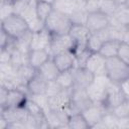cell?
<instances>
[{"label":"cell","instance_id":"cell-1","mask_svg":"<svg viewBox=\"0 0 129 129\" xmlns=\"http://www.w3.org/2000/svg\"><path fill=\"white\" fill-rule=\"evenodd\" d=\"M73 22L67 14L53 9L44 22V27L51 34H67L70 32Z\"/></svg>","mask_w":129,"mask_h":129},{"label":"cell","instance_id":"cell-2","mask_svg":"<svg viewBox=\"0 0 129 129\" xmlns=\"http://www.w3.org/2000/svg\"><path fill=\"white\" fill-rule=\"evenodd\" d=\"M105 74L112 83L120 84L122 81L129 78V64L118 56L107 58L105 64Z\"/></svg>","mask_w":129,"mask_h":129},{"label":"cell","instance_id":"cell-3","mask_svg":"<svg viewBox=\"0 0 129 129\" xmlns=\"http://www.w3.org/2000/svg\"><path fill=\"white\" fill-rule=\"evenodd\" d=\"M1 30L6 32L9 36L17 39L29 30L26 20L19 14L13 13L1 20Z\"/></svg>","mask_w":129,"mask_h":129},{"label":"cell","instance_id":"cell-4","mask_svg":"<svg viewBox=\"0 0 129 129\" xmlns=\"http://www.w3.org/2000/svg\"><path fill=\"white\" fill-rule=\"evenodd\" d=\"M112 84L106 74L95 76L93 83L86 89L90 99L93 103H103L106 99L107 90Z\"/></svg>","mask_w":129,"mask_h":129},{"label":"cell","instance_id":"cell-5","mask_svg":"<svg viewBox=\"0 0 129 129\" xmlns=\"http://www.w3.org/2000/svg\"><path fill=\"white\" fill-rule=\"evenodd\" d=\"M93 104L86 89H71V104L67 109L69 115L74 113H82L84 110L89 108Z\"/></svg>","mask_w":129,"mask_h":129},{"label":"cell","instance_id":"cell-6","mask_svg":"<svg viewBox=\"0 0 129 129\" xmlns=\"http://www.w3.org/2000/svg\"><path fill=\"white\" fill-rule=\"evenodd\" d=\"M69 34L75 42V47L73 49L75 54L87 48V41L89 39L91 32L85 24H73Z\"/></svg>","mask_w":129,"mask_h":129},{"label":"cell","instance_id":"cell-7","mask_svg":"<svg viewBox=\"0 0 129 129\" xmlns=\"http://www.w3.org/2000/svg\"><path fill=\"white\" fill-rule=\"evenodd\" d=\"M75 47V42L69 33L67 34H51V40L48 47V51L53 57L54 55L67 51L73 50Z\"/></svg>","mask_w":129,"mask_h":129},{"label":"cell","instance_id":"cell-8","mask_svg":"<svg viewBox=\"0 0 129 129\" xmlns=\"http://www.w3.org/2000/svg\"><path fill=\"white\" fill-rule=\"evenodd\" d=\"M28 94L25 90L17 88L7 91V95L3 104H1V108H17V107H24L27 100Z\"/></svg>","mask_w":129,"mask_h":129},{"label":"cell","instance_id":"cell-9","mask_svg":"<svg viewBox=\"0 0 129 129\" xmlns=\"http://www.w3.org/2000/svg\"><path fill=\"white\" fill-rule=\"evenodd\" d=\"M127 98L125 97L124 93L122 92L119 84L112 83L107 90L106 99L102 104L104 105V107L106 108L107 111H112L116 106L120 105Z\"/></svg>","mask_w":129,"mask_h":129},{"label":"cell","instance_id":"cell-10","mask_svg":"<svg viewBox=\"0 0 129 129\" xmlns=\"http://www.w3.org/2000/svg\"><path fill=\"white\" fill-rule=\"evenodd\" d=\"M109 23H110V17L98 10V11L88 13L85 25L92 33V32H97L107 28Z\"/></svg>","mask_w":129,"mask_h":129},{"label":"cell","instance_id":"cell-11","mask_svg":"<svg viewBox=\"0 0 129 129\" xmlns=\"http://www.w3.org/2000/svg\"><path fill=\"white\" fill-rule=\"evenodd\" d=\"M106 112H108V111L106 110V108L104 107V105L102 103H93L89 108L84 110L82 112V114L84 115V117L91 129V128H94L98 123H100L102 121V118Z\"/></svg>","mask_w":129,"mask_h":129},{"label":"cell","instance_id":"cell-12","mask_svg":"<svg viewBox=\"0 0 129 129\" xmlns=\"http://www.w3.org/2000/svg\"><path fill=\"white\" fill-rule=\"evenodd\" d=\"M94 74L85 67L74 69V87L76 89H87L94 81Z\"/></svg>","mask_w":129,"mask_h":129},{"label":"cell","instance_id":"cell-13","mask_svg":"<svg viewBox=\"0 0 129 129\" xmlns=\"http://www.w3.org/2000/svg\"><path fill=\"white\" fill-rule=\"evenodd\" d=\"M69 113L67 110H49L46 112L48 128H68Z\"/></svg>","mask_w":129,"mask_h":129},{"label":"cell","instance_id":"cell-14","mask_svg":"<svg viewBox=\"0 0 129 129\" xmlns=\"http://www.w3.org/2000/svg\"><path fill=\"white\" fill-rule=\"evenodd\" d=\"M50 40H51V33L45 27L39 31L32 32L30 50H33V49H47L48 50Z\"/></svg>","mask_w":129,"mask_h":129},{"label":"cell","instance_id":"cell-15","mask_svg":"<svg viewBox=\"0 0 129 129\" xmlns=\"http://www.w3.org/2000/svg\"><path fill=\"white\" fill-rule=\"evenodd\" d=\"M59 72L73 70L76 68V55L73 50H67L60 52L52 57Z\"/></svg>","mask_w":129,"mask_h":129},{"label":"cell","instance_id":"cell-16","mask_svg":"<svg viewBox=\"0 0 129 129\" xmlns=\"http://www.w3.org/2000/svg\"><path fill=\"white\" fill-rule=\"evenodd\" d=\"M70 104H71V90H63L59 94L48 98L49 110H67L70 107Z\"/></svg>","mask_w":129,"mask_h":129},{"label":"cell","instance_id":"cell-17","mask_svg":"<svg viewBox=\"0 0 129 129\" xmlns=\"http://www.w3.org/2000/svg\"><path fill=\"white\" fill-rule=\"evenodd\" d=\"M105 64L106 58L103 55H101L99 52H92L86 61L85 68L93 73L94 76H98L105 74Z\"/></svg>","mask_w":129,"mask_h":129},{"label":"cell","instance_id":"cell-18","mask_svg":"<svg viewBox=\"0 0 129 129\" xmlns=\"http://www.w3.org/2000/svg\"><path fill=\"white\" fill-rule=\"evenodd\" d=\"M47 83H48V81H46L36 70L35 75L30 79V81L26 85V90H27L28 96L45 94Z\"/></svg>","mask_w":129,"mask_h":129},{"label":"cell","instance_id":"cell-19","mask_svg":"<svg viewBox=\"0 0 129 129\" xmlns=\"http://www.w3.org/2000/svg\"><path fill=\"white\" fill-rule=\"evenodd\" d=\"M108 39H110L108 28H105L97 32H92L87 41V48L91 52H98L102 44Z\"/></svg>","mask_w":129,"mask_h":129},{"label":"cell","instance_id":"cell-20","mask_svg":"<svg viewBox=\"0 0 129 129\" xmlns=\"http://www.w3.org/2000/svg\"><path fill=\"white\" fill-rule=\"evenodd\" d=\"M49 58L51 55L47 49H33L28 52V63L35 70H38Z\"/></svg>","mask_w":129,"mask_h":129},{"label":"cell","instance_id":"cell-21","mask_svg":"<svg viewBox=\"0 0 129 129\" xmlns=\"http://www.w3.org/2000/svg\"><path fill=\"white\" fill-rule=\"evenodd\" d=\"M36 70L32 68L29 63L22 64L17 68L16 70V78L22 88H26L27 83L30 81V79L35 75Z\"/></svg>","mask_w":129,"mask_h":129},{"label":"cell","instance_id":"cell-22","mask_svg":"<svg viewBox=\"0 0 129 129\" xmlns=\"http://www.w3.org/2000/svg\"><path fill=\"white\" fill-rule=\"evenodd\" d=\"M37 72L46 80V81H53L56 79V77L59 74V71L56 67V64L54 63L52 57L49 58L45 63H43L38 70Z\"/></svg>","mask_w":129,"mask_h":129},{"label":"cell","instance_id":"cell-23","mask_svg":"<svg viewBox=\"0 0 129 129\" xmlns=\"http://www.w3.org/2000/svg\"><path fill=\"white\" fill-rule=\"evenodd\" d=\"M120 42L121 41L117 39H108L102 44L98 52L101 55H103L106 59L113 57V56H117Z\"/></svg>","mask_w":129,"mask_h":129},{"label":"cell","instance_id":"cell-24","mask_svg":"<svg viewBox=\"0 0 129 129\" xmlns=\"http://www.w3.org/2000/svg\"><path fill=\"white\" fill-rule=\"evenodd\" d=\"M52 10H53V4L52 3L46 2L44 0H36V3H35L36 15L43 22H45V20L47 19L49 14L52 12Z\"/></svg>","mask_w":129,"mask_h":129},{"label":"cell","instance_id":"cell-25","mask_svg":"<svg viewBox=\"0 0 129 129\" xmlns=\"http://www.w3.org/2000/svg\"><path fill=\"white\" fill-rule=\"evenodd\" d=\"M68 128L70 129H90L82 113H74L70 115L69 120H68Z\"/></svg>","mask_w":129,"mask_h":129},{"label":"cell","instance_id":"cell-26","mask_svg":"<svg viewBox=\"0 0 129 129\" xmlns=\"http://www.w3.org/2000/svg\"><path fill=\"white\" fill-rule=\"evenodd\" d=\"M78 6L79 4H77L74 0H55L53 2V9L58 10L68 16H70Z\"/></svg>","mask_w":129,"mask_h":129},{"label":"cell","instance_id":"cell-27","mask_svg":"<svg viewBox=\"0 0 129 129\" xmlns=\"http://www.w3.org/2000/svg\"><path fill=\"white\" fill-rule=\"evenodd\" d=\"M55 80L63 90H71L74 87V69L59 72Z\"/></svg>","mask_w":129,"mask_h":129},{"label":"cell","instance_id":"cell-28","mask_svg":"<svg viewBox=\"0 0 129 129\" xmlns=\"http://www.w3.org/2000/svg\"><path fill=\"white\" fill-rule=\"evenodd\" d=\"M31 36H32V32L30 30L26 31L23 35L15 39V47L22 53H28L30 51Z\"/></svg>","mask_w":129,"mask_h":129},{"label":"cell","instance_id":"cell-29","mask_svg":"<svg viewBox=\"0 0 129 129\" xmlns=\"http://www.w3.org/2000/svg\"><path fill=\"white\" fill-rule=\"evenodd\" d=\"M110 18L127 26V24L129 23V6L127 4L119 5L114 15L111 16Z\"/></svg>","mask_w":129,"mask_h":129},{"label":"cell","instance_id":"cell-30","mask_svg":"<svg viewBox=\"0 0 129 129\" xmlns=\"http://www.w3.org/2000/svg\"><path fill=\"white\" fill-rule=\"evenodd\" d=\"M118 4L114 2L113 0H99V5H98V10L106 14L107 16L111 17L114 15L118 8Z\"/></svg>","mask_w":129,"mask_h":129},{"label":"cell","instance_id":"cell-31","mask_svg":"<svg viewBox=\"0 0 129 129\" xmlns=\"http://www.w3.org/2000/svg\"><path fill=\"white\" fill-rule=\"evenodd\" d=\"M88 16V11L85 9V6L79 5L76 10L70 15V18L73 22V24H86Z\"/></svg>","mask_w":129,"mask_h":129},{"label":"cell","instance_id":"cell-32","mask_svg":"<svg viewBox=\"0 0 129 129\" xmlns=\"http://www.w3.org/2000/svg\"><path fill=\"white\" fill-rule=\"evenodd\" d=\"M117 121L118 117L112 111L106 112L102 118V123L106 129H117Z\"/></svg>","mask_w":129,"mask_h":129},{"label":"cell","instance_id":"cell-33","mask_svg":"<svg viewBox=\"0 0 129 129\" xmlns=\"http://www.w3.org/2000/svg\"><path fill=\"white\" fill-rule=\"evenodd\" d=\"M112 112L118 118H127V117H129V99H126L120 105L116 106L112 110Z\"/></svg>","mask_w":129,"mask_h":129},{"label":"cell","instance_id":"cell-34","mask_svg":"<svg viewBox=\"0 0 129 129\" xmlns=\"http://www.w3.org/2000/svg\"><path fill=\"white\" fill-rule=\"evenodd\" d=\"M61 91H63V89H62L61 86L56 82V80L48 81L47 86H46L45 95H46L48 98H50V97H53V96L59 94Z\"/></svg>","mask_w":129,"mask_h":129},{"label":"cell","instance_id":"cell-35","mask_svg":"<svg viewBox=\"0 0 129 129\" xmlns=\"http://www.w3.org/2000/svg\"><path fill=\"white\" fill-rule=\"evenodd\" d=\"M14 13V6L13 3L8 0H1V6H0V14H1V20L5 19L9 15Z\"/></svg>","mask_w":129,"mask_h":129},{"label":"cell","instance_id":"cell-36","mask_svg":"<svg viewBox=\"0 0 129 129\" xmlns=\"http://www.w3.org/2000/svg\"><path fill=\"white\" fill-rule=\"evenodd\" d=\"M29 98H30L31 100H33L38 106H40V107L45 111V113L49 110V109H48V97H47L45 94L31 95V96H29Z\"/></svg>","mask_w":129,"mask_h":129},{"label":"cell","instance_id":"cell-37","mask_svg":"<svg viewBox=\"0 0 129 129\" xmlns=\"http://www.w3.org/2000/svg\"><path fill=\"white\" fill-rule=\"evenodd\" d=\"M117 56L129 64V44L128 43H126L124 41L120 42Z\"/></svg>","mask_w":129,"mask_h":129},{"label":"cell","instance_id":"cell-38","mask_svg":"<svg viewBox=\"0 0 129 129\" xmlns=\"http://www.w3.org/2000/svg\"><path fill=\"white\" fill-rule=\"evenodd\" d=\"M98 5H99V0H88L85 4V9L88 11V13L98 11Z\"/></svg>","mask_w":129,"mask_h":129},{"label":"cell","instance_id":"cell-39","mask_svg":"<svg viewBox=\"0 0 129 129\" xmlns=\"http://www.w3.org/2000/svg\"><path fill=\"white\" fill-rule=\"evenodd\" d=\"M119 86H120L122 92L124 93L125 97H126L127 99H129V78H127V79H125L124 81H122V82L119 84Z\"/></svg>","mask_w":129,"mask_h":129},{"label":"cell","instance_id":"cell-40","mask_svg":"<svg viewBox=\"0 0 129 129\" xmlns=\"http://www.w3.org/2000/svg\"><path fill=\"white\" fill-rule=\"evenodd\" d=\"M117 129H129V117H127V118H118Z\"/></svg>","mask_w":129,"mask_h":129},{"label":"cell","instance_id":"cell-41","mask_svg":"<svg viewBox=\"0 0 129 129\" xmlns=\"http://www.w3.org/2000/svg\"><path fill=\"white\" fill-rule=\"evenodd\" d=\"M122 41H124V42H126V43L129 44V28L126 29V31H125V33H124V35H123Z\"/></svg>","mask_w":129,"mask_h":129},{"label":"cell","instance_id":"cell-42","mask_svg":"<svg viewBox=\"0 0 129 129\" xmlns=\"http://www.w3.org/2000/svg\"><path fill=\"white\" fill-rule=\"evenodd\" d=\"M77 4H79V5H82V6H85V4H86V2L88 1V0H74Z\"/></svg>","mask_w":129,"mask_h":129},{"label":"cell","instance_id":"cell-43","mask_svg":"<svg viewBox=\"0 0 129 129\" xmlns=\"http://www.w3.org/2000/svg\"><path fill=\"white\" fill-rule=\"evenodd\" d=\"M114 2H116L118 5H123V4H126L128 0H113Z\"/></svg>","mask_w":129,"mask_h":129},{"label":"cell","instance_id":"cell-44","mask_svg":"<svg viewBox=\"0 0 129 129\" xmlns=\"http://www.w3.org/2000/svg\"><path fill=\"white\" fill-rule=\"evenodd\" d=\"M44 1H46V2H49V3H52V4H53V2H54L55 0H44Z\"/></svg>","mask_w":129,"mask_h":129},{"label":"cell","instance_id":"cell-45","mask_svg":"<svg viewBox=\"0 0 129 129\" xmlns=\"http://www.w3.org/2000/svg\"><path fill=\"white\" fill-rule=\"evenodd\" d=\"M8 1H10V2H12V3H14L15 1H17V0H8Z\"/></svg>","mask_w":129,"mask_h":129},{"label":"cell","instance_id":"cell-46","mask_svg":"<svg viewBox=\"0 0 129 129\" xmlns=\"http://www.w3.org/2000/svg\"><path fill=\"white\" fill-rule=\"evenodd\" d=\"M126 4H127V5H128V6H129V0H128V1H127V3H126Z\"/></svg>","mask_w":129,"mask_h":129},{"label":"cell","instance_id":"cell-47","mask_svg":"<svg viewBox=\"0 0 129 129\" xmlns=\"http://www.w3.org/2000/svg\"><path fill=\"white\" fill-rule=\"evenodd\" d=\"M127 28H129V23H128V24H127Z\"/></svg>","mask_w":129,"mask_h":129}]
</instances>
